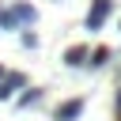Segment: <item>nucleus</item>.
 Here are the masks:
<instances>
[{"mask_svg": "<svg viewBox=\"0 0 121 121\" xmlns=\"http://www.w3.org/2000/svg\"><path fill=\"white\" fill-rule=\"evenodd\" d=\"M83 113V102L79 98H68V102H60V110H57V121H76Z\"/></svg>", "mask_w": 121, "mask_h": 121, "instance_id": "3", "label": "nucleus"}, {"mask_svg": "<svg viewBox=\"0 0 121 121\" xmlns=\"http://www.w3.org/2000/svg\"><path fill=\"white\" fill-rule=\"evenodd\" d=\"M110 8H113L110 0H95V4H91V11H87V19H83V23H87V30H98V26L110 19Z\"/></svg>", "mask_w": 121, "mask_h": 121, "instance_id": "2", "label": "nucleus"}, {"mask_svg": "<svg viewBox=\"0 0 121 121\" xmlns=\"http://www.w3.org/2000/svg\"><path fill=\"white\" fill-rule=\"evenodd\" d=\"M0 76H4V68H0Z\"/></svg>", "mask_w": 121, "mask_h": 121, "instance_id": "8", "label": "nucleus"}, {"mask_svg": "<svg viewBox=\"0 0 121 121\" xmlns=\"http://www.w3.org/2000/svg\"><path fill=\"white\" fill-rule=\"evenodd\" d=\"M15 87H23V76H15V72H11V76L0 83V98H11V91H15Z\"/></svg>", "mask_w": 121, "mask_h": 121, "instance_id": "5", "label": "nucleus"}, {"mask_svg": "<svg viewBox=\"0 0 121 121\" xmlns=\"http://www.w3.org/2000/svg\"><path fill=\"white\" fill-rule=\"evenodd\" d=\"M64 64H72V68H79V64H87V45H72V49L64 53Z\"/></svg>", "mask_w": 121, "mask_h": 121, "instance_id": "4", "label": "nucleus"}, {"mask_svg": "<svg viewBox=\"0 0 121 121\" xmlns=\"http://www.w3.org/2000/svg\"><path fill=\"white\" fill-rule=\"evenodd\" d=\"M87 57H91V64H95V68H102V64L110 60V49H95V53H87Z\"/></svg>", "mask_w": 121, "mask_h": 121, "instance_id": "6", "label": "nucleus"}, {"mask_svg": "<svg viewBox=\"0 0 121 121\" xmlns=\"http://www.w3.org/2000/svg\"><path fill=\"white\" fill-rule=\"evenodd\" d=\"M34 19H38V11H34L30 4H11L8 11H0V26H4V30L19 26V23H34Z\"/></svg>", "mask_w": 121, "mask_h": 121, "instance_id": "1", "label": "nucleus"}, {"mask_svg": "<svg viewBox=\"0 0 121 121\" xmlns=\"http://www.w3.org/2000/svg\"><path fill=\"white\" fill-rule=\"evenodd\" d=\"M38 98H42V91H34V87H30V91H26V95H23V98H19V106H34V102H38Z\"/></svg>", "mask_w": 121, "mask_h": 121, "instance_id": "7", "label": "nucleus"}]
</instances>
